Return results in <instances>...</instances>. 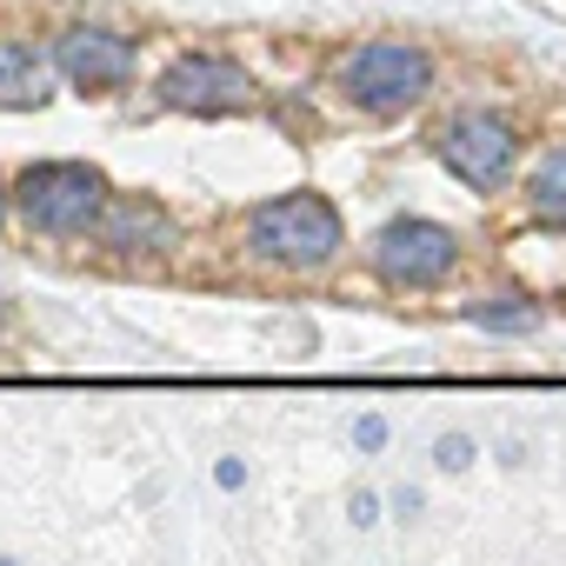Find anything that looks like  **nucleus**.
I'll list each match as a JSON object with an SVG mask.
<instances>
[{
    "label": "nucleus",
    "mask_w": 566,
    "mask_h": 566,
    "mask_svg": "<svg viewBox=\"0 0 566 566\" xmlns=\"http://www.w3.org/2000/svg\"><path fill=\"white\" fill-rule=\"evenodd\" d=\"M433 147H440V160H447V174H453L460 187L500 193V187L513 180L520 154H526V134H520V120L500 114V107H460V114L440 127Z\"/></svg>",
    "instance_id": "39448f33"
},
{
    "label": "nucleus",
    "mask_w": 566,
    "mask_h": 566,
    "mask_svg": "<svg viewBox=\"0 0 566 566\" xmlns=\"http://www.w3.org/2000/svg\"><path fill=\"white\" fill-rule=\"evenodd\" d=\"M467 260V240L447 227V220H427V213H394L374 240H367V266L380 287L394 294H427V287H447Z\"/></svg>",
    "instance_id": "7ed1b4c3"
},
{
    "label": "nucleus",
    "mask_w": 566,
    "mask_h": 566,
    "mask_svg": "<svg viewBox=\"0 0 566 566\" xmlns=\"http://www.w3.org/2000/svg\"><path fill=\"white\" fill-rule=\"evenodd\" d=\"M54 67L67 74L74 94H120V87H134L140 41L114 34V28H67L54 41Z\"/></svg>",
    "instance_id": "0eeeda50"
},
{
    "label": "nucleus",
    "mask_w": 566,
    "mask_h": 566,
    "mask_svg": "<svg viewBox=\"0 0 566 566\" xmlns=\"http://www.w3.org/2000/svg\"><path fill=\"white\" fill-rule=\"evenodd\" d=\"M460 321H467V327H480V334H533L546 314H539L533 301H520V294H493V301L460 307Z\"/></svg>",
    "instance_id": "9b49d317"
},
{
    "label": "nucleus",
    "mask_w": 566,
    "mask_h": 566,
    "mask_svg": "<svg viewBox=\"0 0 566 566\" xmlns=\"http://www.w3.org/2000/svg\"><path fill=\"white\" fill-rule=\"evenodd\" d=\"M354 447H360V453H380V447H387V420H380V413H360V420H354Z\"/></svg>",
    "instance_id": "ddd939ff"
},
{
    "label": "nucleus",
    "mask_w": 566,
    "mask_h": 566,
    "mask_svg": "<svg viewBox=\"0 0 566 566\" xmlns=\"http://www.w3.org/2000/svg\"><path fill=\"white\" fill-rule=\"evenodd\" d=\"M94 240H101V247H114V253L174 247V220H167V207H160L154 193H114V200H107V213H101V227H94Z\"/></svg>",
    "instance_id": "6e6552de"
},
{
    "label": "nucleus",
    "mask_w": 566,
    "mask_h": 566,
    "mask_svg": "<svg viewBox=\"0 0 566 566\" xmlns=\"http://www.w3.org/2000/svg\"><path fill=\"white\" fill-rule=\"evenodd\" d=\"M420 506H427V493H420V486H400V493H394V513H400V520H413Z\"/></svg>",
    "instance_id": "dca6fc26"
},
{
    "label": "nucleus",
    "mask_w": 566,
    "mask_h": 566,
    "mask_svg": "<svg viewBox=\"0 0 566 566\" xmlns=\"http://www.w3.org/2000/svg\"><path fill=\"white\" fill-rule=\"evenodd\" d=\"M334 87H340L347 107H360L374 120H400L433 94V54L420 41H360L340 61Z\"/></svg>",
    "instance_id": "f03ea898"
},
{
    "label": "nucleus",
    "mask_w": 566,
    "mask_h": 566,
    "mask_svg": "<svg viewBox=\"0 0 566 566\" xmlns=\"http://www.w3.org/2000/svg\"><path fill=\"white\" fill-rule=\"evenodd\" d=\"M8 200H14V193H8V187H0V220H8Z\"/></svg>",
    "instance_id": "f3484780"
},
{
    "label": "nucleus",
    "mask_w": 566,
    "mask_h": 566,
    "mask_svg": "<svg viewBox=\"0 0 566 566\" xmlns=\"http://www.w3.org/2000/svg\"><path fill=\"white\" fill-rule=\"evenodd\" d=\"M347 520H354V526H374V520H380V493H354V500H347Z\"/></svg>",
    "instance_id": "4468645a"
},
{
    "label": "nucleus",
    "mask_w": 566,
    "mask_h": 566,
    "mask_svg": "<svg viewBox=\"0 0 566 566\" xmlns=\"http://www.w3.org/2000/svg\"><path fill=\"white\" fill-rule=\"evenodd\" d=\"M48 101V54L34 41H0V107H41Z\"/></svg>",
    "instance_id": "1a4fd4ad"
},
{
    "label": "nucleus",
    "mask_w": 566,
    "mask_h": 566,
    "mask_svg": "<svg viewBox=\"0 0 566 566\" xmlns=\"http://www.w3.org/2000/svg\"><path fill=\"white\" fill-rule=\"evenodd\" d=\"M526 213H533L539 227L566 233V140L533 160V174H526Z\"/></svg>",
    "instance_id": "9d476101"
},
{
    "label": "nucleus",
    "mask_w": 566,
    "mask_h": 566,
    "mask_svg": "<svg viewBox=\"0 0 566 566\" xmlns=\"http://www.w3.org/2000/svg\"><path fill=\"white\" fill-rule=\"evenodd\" d=\"M107 200H114V187H107V174L87 167V160H34V167L14 180V207L28 213V227L61 233V240L94 233L101 213H107Z\"/></svg>",
    "instance_id": "20e7f679"
},
{
    "label": "nucleus",
    "mask_w": 566,
    "mask_h": 566,
    "mask_svg": "<svg viewBox=\"0 0 566 566\" xmlns=\"http://www.w3.org/2000/svg\"><path fill=\"white\" fill-rule=\"evenodd\" d=\"M213 480H220V493H240V486H247V460H220Z\"/></svg>",
    "instance_id": "2eb2a0df"
},
{
    "label": "nucleus",
    "mask_w": 566,
    "mask_h": 566,
    "mask_svg": "<svg viewBox=\"0 0 566 566\" xmlns=\"http://www.w3.org/2000/svg\"><path fill=\"white\" fill-rule=\"evenodd\" d=\"M473 460H480V440H473V433H440V440H433V467H440V473H467Z\"/></svg>",
    "instance_id": "f8f14e48"
},
{
    "label": "nucleus",
    "mask_w": 566,
    "mask_h": 566,
    "mask_svg": "<svg viewBox=\"0 0 566 566\" xmlns=\"http://www.w3.org/2000/svg\"><path fill=\"white\" fill-rule=\"evenodd\" d=\"M160 107L174 114H200V120H220V114H247L253 107V74L227 54H180L160 81H154Z\"/></svg>",
    "instance_id": "423d86ee"
},
{
    "label": "nucleus",
    "mask_w": 566,
    "mask_h": 566,
    "mask_svg": "<svg viewBox=\"0 0 566 566\" xmlns=\"http://www.w3.org/2000/svg\"><path fill=\"white\" fill-rule=\"evenodd\" d=\"M247 247H253V260H266V266L321 273V266L340 260L347 220H340V207H334L327 193H314V187L273 193V200H260V207L247 213Z\"/></svg>",
    "instance_id": "f257e3e1"
}]
</instances>
